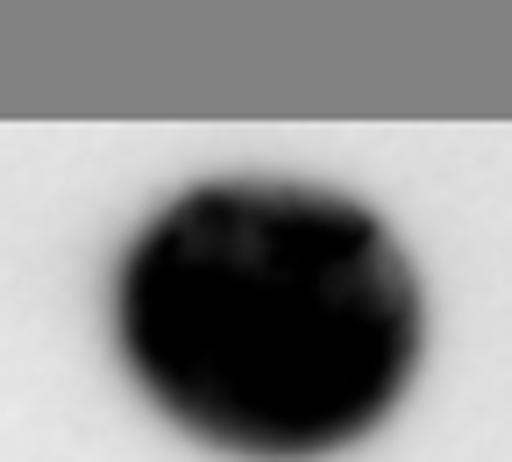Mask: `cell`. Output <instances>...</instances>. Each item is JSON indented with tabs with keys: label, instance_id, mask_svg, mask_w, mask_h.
<instances>
[{
	"label": "cell",
	"instance_id": "6da1fadb",
	"mask_svg": "<svg viewBox=\"0 0 512 462\" xmlns=\"http://www.w3.org/2000/svg\"><path fill=\"white\" fill-rule=\"evenodd\" d=\"M399 263L349 207L306 192H200L128 256L136 377L235 448H320L406 370Z\"/></svg>",
	"mask_w": 512,
	"mask_h": 462
}]
</instances>
